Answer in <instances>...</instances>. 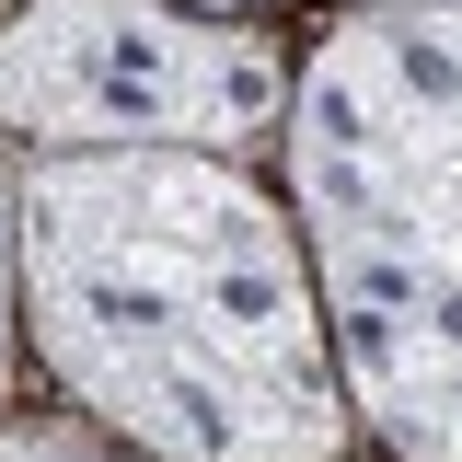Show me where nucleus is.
<instances>
[{"label":"nucleus","instance_id":"nucleus-1","mask_svg":"<svg viewBox=\"0 0 462 462\" xmlns=\"http://www.w3.org/2000/svg\"><path fill=\"white\" fill-rule=\"evenodd\" d=\"M23 324L139 462H336L346 370L300 220L208 151H47L23 173Z\"/></svg>","mask_w":462,"mask_h":462},{"label":"nucleus","instance_id":"nucleus-2","mask_svg":"<svg viewBox=\"0 0 462 462\" xmlns=\"http://www.w3.org/2000/svg\"><path fill=\"white\" fill-rule=\"evenodd\" d=\"M278 151L346 404L393 462H462V12L358 0Z\"/></svg>","mask_w":462,"mask_h":462},{"label":"nucleus","instance_id":"nucleus-3","mask_svg":"<svg viewBox=\"0 0 462 462\" xmlns=\"http://www.w3.org/2000/svg\"><path fill=\"white\" fill-rule=\"evenodd\" d=\"M289 69L254 23L197 0H23L0 23V139L35 151H208L289 127Z\"/></svg>","mask_w":462,"mask_h":462},{"label":"nucleus","instance_id":"nucleus-4","mask_svg":"<svg viewBox=\"0 0 462 462\" xmlns=\"http://www.w3.org/2000/svg\"><path fill=\"white\" fill-rule=\"evenodd\" d=\"M12 358H23V197L0 173V393H12Z\"/></svg>","mask_w":462,"mask_h":462},{"label":"nucleus","instance_id":"nucleus-5","mask_svg":"<svg viewBox=\"0 0 462 462\" xmlns=\"http://www.w3.org/2000/svg\"><path fill=\"white\" fill-rule=\"evenodd\" d=\"M0 462H105V451H69V439H35L23 428V439H0Z\"/></svg>","mask_w":462,"mask_h":462},{"label":"nucleus","instance_id":"nucleus-6","mask_svg":"<svg viewBox=\"0 0 462 462\" xmlns=\"http://www.w3.org/2000/svg\"><path fill=\"white\" fill-rule=\"evenodd\" d=\"M428 12H462V0H428Z\"/></svg>","mask_w":462,"mask_h":462}]
</instances>
